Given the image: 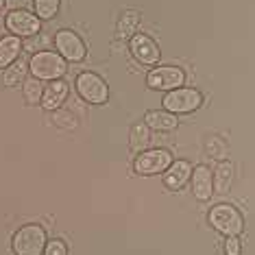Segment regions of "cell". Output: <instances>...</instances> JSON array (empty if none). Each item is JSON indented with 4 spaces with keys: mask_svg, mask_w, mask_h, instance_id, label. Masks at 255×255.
<instances>
[{
    "mask_svg": "<svg viewBox=\"0 0 255 255\" xmlns=\"http://www.w3.org/2000/svg\"><path fill=\"white\" fill-rule=\"evenodd\" d=\"M46 242H48V234L42 225L28 223L13 234L11 251H13V255H42Z\"/></svg>",
    "mask_w": 255,
    "mask_h": 255,
    "instance_id": "6da1fadb",
    "label": "cell"
},
{
    "mask_svg": "<svg viewBox=\"0 0 255 255\" xmlns=\"http://www.w3.org/2000/svg\"><path fill=\"white\" fill-rule=\"evenodd\" d=\"M28 70L39 81H57L68 70V61L59 53L53 50H39L28 59Z\"/></svg>",
    "mask_w": 255,
    "mask_h": 255,
    "instance_id": "7a4b0ae2",
    "label": "cell"
},
{
    "mask_svg": "<svg viewBox=\"0 0 255 255\" xmlns=\"http://www.w3.org/2000/svg\"><path fill=\"white\" fill-rule=\"evenodd\" d=\"M210 225L218 234H223L225 238L227 236H240L245 231V218L242 214L236 210L234 205L229 203H218L210 210Z\"/></svg>",
    "mask_w": 255,
    "mask_h": 255,
    "instance_id": "3957f363",
    "label": "cell"
},
{
    "mask_svg": "<svg viewBox=\"0 0 255 255\" xmlns=\"http://www.w3.org/2000/svg\"><path fill=\"white\" fill-rule=\"evenodd\" d=\"M74 88H77V94L90 105H105L109 101V85L96 72H81L74 81Z\"/></svg>",
    "mask_w": 255,
    "mask_h": 255,
    "instance_id": "277c9868",
    "label": "cell"
},
{
    "mask_svg": "<svg viewBox=\"0 0 255 255\" xmlns=\"http://www.w3.org/2000/svg\"><path fill=\"white\" fill-rule=\"evenodd\" d=\"M161 105L170 114H192L203 105V94L192 88H177L161 98Z\"/></svg>",
    "mask_w": 255,
    "mask_h": 255,
    "instance_id": "5b68a950",
    "label": "cell"
},
{
    "mask_svg": "<svg viewBox=\"0 0 255 255\" xmlns=\"http://www.w3.org/2000/svg\"><path fill=\"white\" fill-rule=\"evenodd\" d=\"M172 164V155L166 148H153V150H142L137 153L135 161H133V170L142 177H153L161 175L168 166Z\"/></svg>",
    "mask_w": 255,
    "mask_h": 255,
    "instance_id": "8992f818",
    "label": "cell"
},
{
    "mask_svg": "<svg viewBox=\"0 0 255 255\" xmlns=\"http://www.w3.org/2000/svg\"><path fill=\"white\" fill-rule=\"evenodd\" d=\"M185 72L177 66H157L146 74V85L157 92H172L177 88H183Z\"/></svg>",
    "mask_w": 255,
    "mask_h": 255,
    "instance_id": "52a82bcc",
    "label": "cell"
},
{
    "mask_svg": "<svg viewBox=\"0 0 255 255\" xmlns=\"http://www.w3.org/2000/svg\"><path fill=\"white\" fill-rule=\"evenodd\" d=\"M55 48L66 61H83L88 55V46L70 28H61L55 35Z\"/></svg>",
    "mask_w": 255,
    "mask_h": 255,
    "instance_id": "ba28073f",
    "label": "cell"
},
{
    "mask_svg": "<svg viewBox=\"0 0 255 255\" xmlns=\"http://www.w3.org/2000/svg\"><path fill=\"white\" fill-rule=\"evenodd\" d=\"M4 26L7 31H11V35L15 37H33L39 33V18L35 13H28V11H9L7 18H4Z\"/></svg>",
    "mask_w": 255,
    "mask_h": 255,
    "instance_id": "9c48e42d",
    "label": "cell"
},
{
    "mask_svg": "<svg viewBox=\"0 0 255 255\" xmlns=\"http://www.w3.org/2000/svg\"><path fill=\"white\" fill-rule=\"evenodd\" d=\"M129 50H131L133 59L137 63H142V66H155L161 57L159 46L148 35H142V33H135V35L129 39Z\"/></svg>",
    "mask_w": 255,
    "mask_h": 255,
    "instance_id": "30bf717a",
    "label": "cell"
},
{
    "mask_svg": "<svg viewBox=\"0 0 255 255\" xmlns=\"http://www.w3.org/2000/svg\"><path fill=\"white\" fill-rule=\"evenodd\" d=\"M164 185L170 192H179L185 183L190 181V175H192V164L185 159H179V161H172L170 166L166 168L164 172Z\"/></svg>",
    "mask_w": 255,
    "mask_h": 255,
    "instance_id": "8fae6325",
    "label": "cell"
},
{
    "mask_svg": "<svg viewBox=\"0 0 255 255\" xmlns=\"http://www.w3.org/2000/svg\"><path fill=\"white\" fill-rule=\"evenodd\" d=\"M68 94H70V88H68L66 81L57 79V81H48V85L44 88V94H42V105L46 112H57L63 103H66Z\"/></svg>",
    "mask_w": 255,
    "mask_h": 255,
    "instance_id": "7c38bea8",
    "label": "cell"
},
{
    "mask_svg": "<svg viewBox=\"0 0 255 255\" xmlns=\"http://www.w3.org/2000/svg\"><path fill=\"white\" fill-rule=\"evenodd\" d=\"M192 194L196 201H210L214 194V183H212V170L207 166H196L192 168Z\"/></svg>",
    "mask_w": 255,
    "mask_h": 255,
    "instance_id": "4fadbf2b",
    "label": "cell"
},
{
    "mask_svg": "<svg viewBox=\"0 0 255 255\" xmlns=\"http://www.w3.org/2000/svg\"><path fill=\"white\" fill-rule=\"evenodd\" d=\"M144 125L150 131H159V133H170L179 127V120L175 114L170 112H146L144 116Z\"/></svg>",
    "mask_w": 255,
    "mask_h": 255,
    "instance_id": "5bb4252c",
    "label": "cell"
},
{
    "mask_svg": "<svg viewBox=\"0 0 255 255\" xmlns=\"http://www.w3.org/2000/svg\"><path fill=\"white\" fill-rule=\"evenodd\" d=\"M22 53V42L15 35H4L0 37V70L9 68L13 61L20 59Z\"/></svg>",
    "mask_w": 255,
    "mask_h": 255,
    "instance_id": "9a60e30c",
    "label": "cell"
},
{
    "mask_svg": "<svg viewBox=\"0 0 255 255\" xmlns=\"http://www.w3.org/2000/svg\"><path fill=\"white\" fill-rule=\"evenodd\" d=\"M150 144V129L144 123H137L131 127V133H129V146L133 153H142V150H146Z\"/></svg>",
    "mask_w": 255,
    "mask_h": 255,
    "instance_id": "2e32d148",
    "label": "cell"
},
{
    "mask_svg": "<svg viewBox=\"0 0 255 255\" xmlns=\"http://www.w3.org/2000/svg\"><path fill=\"white\" fill-rule=\"evenodd\" d=\"M231 179H234V166H231L227 159L220 161L218 168H216V172H212L214 190L220 192V194H225L229 190V185H231Z\"/></svg>",
    "mask_w": 255,
    "mask_h": 255,
    "instance_id": "e0dca14e",
    "label": "cell"
},
{
    "mask_svg": "<svg viewBox=\"0 0 255 255\" xmlns=\"http://www.w3.org/2000/svg\"><path fill=\"white\" fill-rule=\"evenodd\" d=\"M26 72H28V61H24V59L13 61L9 68H4L2 83L7 85V88H15V85L26 79Z\"/></svg>",
    "mask_w": 255,
    "mask_h": 255,
    "instance_id": "ac0fdd59",
    "label": "cell"
},
{
    "mask_svg": "<svg viewBox=\"0 0 255 255\" xmlns=\"http://www.w3.org/2000/svg\"><path fill=\"white\" fill-rule=\"evenodd\" d=\"M44 81H39L35 77H28L22 83V94H24V103L26 105H39L42 103V94H44Z\"/></svg>",
    "mask_w": 255,
    "mask_h": 255,
    "instance_id": "d6986e66",
    "label": "cell"
},
{
    "mask_svg": "<svg viewBox=\"0 0 255 255\" xmlns=\"http://www.w3.org/2000/svg\"><path fill=\"white\" fill-rule=\"evenodd\" d=\"M137 22H140L137 11H125L123 18H120V22H118V31H116V35H118L120 39H131L133 35H135Z\"/></svg>",
    "mask_w": 255,
    "mask_h": 255,
    "instance_id": "ffe728a7",
    "label": "cell"
},
{
    "mask_svg": "<svg viewBox=\"0 0 255 255\" xmlns=\"http://www.w3.org/2000/svg\"><path fill=\"white\" fill-rule=\"evenodd\" d=\"M205 150H207V155H210L212 159L225 161V159H227V153H229V146L225 144L223 137L210 135V137H207V142H205Z\"/></svg>",
    "mask_w": 255,
    "mask_h": 255,
    "instance_id": "44dd1931",
    "label": "cell"
},
{
    "mask_svg": "<svg viewBox=\"0 0 255 255\" xmlns=\"http://www.w3.org/2000/svg\"><path fill=\"white\" fill-rule=\"evenodd\" d=\"M61 0H33V9L39 20H53L59 11Z\"/></svg>",
    "mask_w": 255,
    "mask_h": 255,
    "instance_id": "7402d4cb",
    "label": "cell"
},
{
    "mask_svg": "<svg viewBox=\"0 0 255 255\" xmlns=\"http://www.w3.org/2000/svg\"><path fill=\"white\" fill-rule=\"evenodd\" d=\"M53 123L59 127V129H77L79 127V120L72 112H66V109H57L53 114Z\"/></svg>",
    "mask_w": 255,
    "mask_h": 255,
    "instance_id": "603a6c76",
    "label": "cell"
},
{
    "mask_svg": "<svg viewBox=\"0 0 255 255\" xmlns=\"http://www.w3.org/2000/svg\"><path fill=\"white\" fill-rule=\"evenodd\" d=\"M42 255H68V245L61 238H53V240L46 242V249Z\"/></svg>",
    "mask_w": 255,
    "mask_h": 255,
    "instance_id": "cb8c5ba5",
    "label": "cell"
},
{
    "mask_svg": "<svg viewBox=\"0 0 255 255\" xmlns=\"http://www.w3.org/2000/svg\"><path fill=\"white\" fill-rule=\"evenodd\" d=\"M225 255H242L240 236H227L225 238Z\"/></svg>",
    "mask_w": 255,
    "mask_h": 255,
    "instance_id": "d4e9b609",
    "label": "cell"
},
{
    "mask_svg": "<svg viewBox=\"0 0 255 255\" xmlns=\"http://www.w3.org/2000/svg\"><path fill=\"white\" fill-rule=\"evenodd\" d=\"M4 28H7V26H4V20H0V37H4V35H2Z\"/></svg>",
    "mask_w": 255,
    "mask_h": 255,
    "instance_id": "484cf974",
    "label": "cell"
},
{
    "mask_svg": "<svg viewBox=\"0 0 255 255\" xmlns=\"http://www.w3.org/2000/svg\"><path fill=\"white\" fill-rule=\"evenodd\" d=\"M4 7V0H0V9H2Z\"/></svg>",
    "mask_w": 255,
    "mask_h": 255,
    "instance_id": "4316f807",
    "label": "cell"
}]
</instances>
